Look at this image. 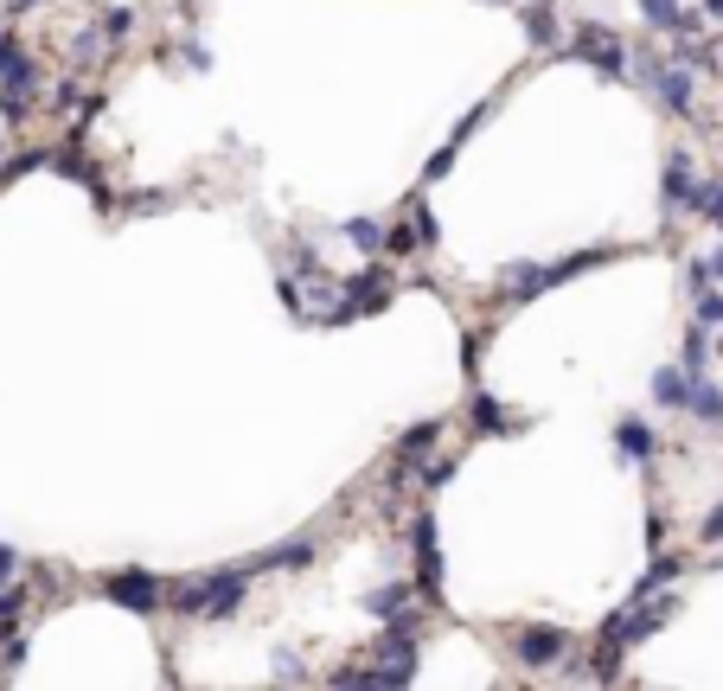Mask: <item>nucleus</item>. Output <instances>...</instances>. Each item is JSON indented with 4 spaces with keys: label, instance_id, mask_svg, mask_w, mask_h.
Returning a JSON list of instances; mask_svg holds the SVG:
<instances>
[{
    "label": "nucleus",
    "instance_id": "21",
    "mask_svg": "<svg viewBox=\"0 0 723 691\" xmlns=\"http://www.w3.org/2000/svg\"><path fill=\"white\" fill-rule=\"evenodd\" d=\"M7 7H13V13H27V7H39V0H7Z\"/></svg>",
    "mask_w": 723,
    "mask_h": 691
},
{
    "label": "nucleus",
    "instance_id": "1",
    "mask_svg": "<svg viewBox=\"0 0 723 691\" xmlns=\"http://www.w3.org/2000/svg\"><path fill=\"white\" fill-rule=\"evenodd\" d=\"M250 583H257V563H225V570H206V576H186L174 583V614H192V621H225L250 602Z\"/></svg>",
    "mask_w": 723,
    "mask_h": 691
},
{
    "label": "nucleus",
    "instance_id": "6",
    "mask_svg": "<svg viewBox=\"0 0 723 691\" xmlns=\"http://www.w3.org/2000/svg\"><path fill=\"white\" fill-rule=\"evenodd\" d=\"M697 193H704V179H697V160L685 148L666 154V205L672 211H697Z\"/></svg>",
    "mask_w": 723,
    "mask_h": 691
},
{
    "label": "nucleus",
    "instance_id": "9",
    "mask_svg": "<svg viewBox=\"0 0 723 691\" xmlns=\"http://www.w3.org/2000/svg\"><path fill=\"white\" fill-rule=\"evenodd\" d=\"M653 397L666 409H692V372H685V365H660V372H653Z\"/></svg>",
    "mask_w": 723,
    "mask_h": 691
},
{
    "label": "nucleus",
    "instance_id": "17",
    "mask_svg": "<svg viewBox=\"0 0 723 691\" xmlns=\"http://www.w3.org/2000/svg\"><path fill=\"white\" fill-rule=\"evenodd\" d=\"M697 320L704 327H723V288H697Z\"/></svg>",
    "mask_w": 723,
    "mask_h": 691
},
{
    "label": "nucleus",
    "instance_id": "7",
    "mask_svg": "<svg viewBox=\"0 0 723 691\" xmlns=\"http://www.w3.org/2000/svg\"><path fill=\"white\" fill-rule=\"evenodd\" d=\"M660 102H666L672 116H697V97H692V65H660Z\"/></svg>",
    "mask_w": 723,
    "mask_h": 691
},
{
    "label": "nucleus",
    "instance_id": "4",
    "mask_svg": "<svg viewBox=\"0 0 723 691\" xmlns=\"http://www.w3.org/2000/svg\"><path fill=\"white\" fill-rule=\"evenodd\" d=\"M564 51L570 58H583L595 77H627V46H621L608 26H576L564 39Z\"/></svg>",
    "mask_w": 723,
    "mask_h": 691
},
{
    "label": "nucleus",
    "instance_id": "18",
    "mask_svg": "<svg viewBox=\"0 0 723 691\" xmlns=\"http://www.w3.org/2000/svg\"><path fill=\"white\" fill-rule=\"evenodd\" d=\"M13 570H20V551H13V544H0V583H13Z\"/></svg>",
    "mask_w": 723,
    "mask_h": 691
},
{
    "label": "nucleus",
    "instance_id": "14",
    "mask_svg": "<svg viewBox=\"0 0 723 691\" xmlns=\"http://www.w3.org/2000/svg\"><path fill=\"white\" fill-rule=\"evenodd\" d=\"M346 237H353V244H359L365 256H378V250H385V225H378V218H353V225H346Z\"/></svg>",
    "mask_w": 723,
    "mask_h": 691
},
{
    "label": "nucleus",
    "instance_id": "16",
    "mask_svg": "<svg viewBox=\"0 0 723 691\" xmlns=\"http://www.w3.org/2000/svg\"><path fill=\"white\" fill-rule=\"evenodd\" d=\"M474 423H481V430H513V423L499 416V404H493L487 391H474Z\"/></svg>",
    "mask_w": 723,
    "mask_h": 691
},
{
    "label": "nucleus",
    "instance_id": "13",
    "mask_svg": "<svg viewBox=\"0 0 723 691\" xmlns=\"http://www.w3.org/2000/svg\"><path fill=\"white\" fill-rule=\"evenodd\" d=\"M692 416H704V423H723V384L692 378Z\"/></svg>",
    "mask_w": 723,
    "mask_h": 691
},
{
    "label": "nucleus",
    "instance_id": "10",
    "mask_svg": "<svg viewBox=\"0 0 723 691\" xmlns=\"http://www.w3.org/2000/svg\"><path fill=\"white\" fill-rule=\"evenodd\" d=\"M641 13L653 32H672V39H685V32H697L692 13H679V0H641Z\"/></svg>",
    "mask_w": 723,
    "mask_h": 691
},
{
    "label": "nucleus",
    "instance_id": "3",
    "mask_svg": "<svg viewBox=\"0 0 723 691\" xmlns=\"http://www.w3.org/2000/svg\"><path fill=\"white\" fill-rule=\"evenodd\" d=\"M103 595L109 602H122V609H135V614H160L167 602H174V583L155 576V570H109Z\"/></svg>",
    "mask_w": 723,
    "mask_h": 691
},
{
    "label": "nucleus",
    "instance_id": "15",
    "mask_svg": "<svg viewBox=\"0 0 723 691\" xmlns=\"http://www.w3.org/2000/svg\"><path fill=\"white\" fill-rule=\"evenodd\" d=\"M697 218H711L723 230V179H704V193H697Z\"/></svg>",
    "mask_w": 723,
    "mask_h": 691
},
{
    "label": "nucleus",
    "instance_id": "2",
    "mask_svg": "<svg viewBox=\"0 0 723 691\" xmlns=\"http://www.w3.org/2000/svg\"><path fill=\"white\" fill-rule=\"evenodd\" d=\"M506 646H513V665H525V672H544V665H570V660H576V634H564V628H513Z\"/></svg>",
    "mask_w": 723,
    "mask_h": 691
},
{
    "label": "nucleus",
    "instance_id": "8",
    "mask_svg": "<svg viewBox=\"0 0 723 691\" xmlns=\"http://www.w3.org/2000/svg\"><path fill=\"white\" fill-rule=\"evenodd\" d=\"M314 537H288V544H276V551H263V557H250L257 563V576H269V570H301V563H314Z\"/></svg>",
    "mask_w": 723,
    "mask_h": 691
},
{
    "label": "nucleus",
    "instance_id": "20",
    "mask_svg": "<svg viewBox=\"0 0 723 691\" xmlns=\"http://www.w3.org/2000/svg\"><path fill=\"white\" fill-rule=\"evenodd\" d=\"M704 13H711V20H723V0H704Z\"/></svg>",
    "mask_w": 723,
    "mask_h": 691
},
{
    "label": "nucleus",
    "instance_id": "22",
    "mask_svg": "<svg viewBox=\"0 0 723 691\" xmlns=\"http://www.w3.org/2000/svg\"><path fill=\"white\" fill-rule=\"evenodd\" d=\"M717 358H723V333H717Z\"/></svg>",
    "mask_w": 723,
    "mask_h": 691
},
{
    "label": "nucleus",
    "instance_id": "5",
    "mask_svg": "<svg viewBox=\"0 0 723 691\" xmlns=\"http://www.w3.org/2000/svg\"><path fill=\"white\" fill-rule=\"evenodd\" d=\"M416 595L423 602H436L442 595V551H436V519L429 512H416Z\"/></svg>",
    "mask_w": 723,
    "mask_h": 691
},
{
    "label": "nucleus",
    "instance_id": "11",
    "mask_svg": "<svg viewBox=\"0 0 723 691\" xmlns=\"http://www.w3.org/2000/svg\"><path fill=\"white\" fill-rule=\"evenodd\" d=\"M615 442H621V455H627V461H653V448H660V442H653V430H646L641 416L615 423Z\"/></svg>",
    "mask_w": 723,
    "mask_h": 691
},
{
    "label": "nucleus",
    "instance_id": "19",
    "mask_svg": "<svg viewBox=\"0 0 723 691\" xmlns=\"http://www.w3.org/2000/svg\"><path fill=\"white\" fill-rule=\"evenodd\" d=\"M704 537H723V506H711V519H704Z\"/></svg>",
    "mask_w": 723,
    "mask_h": 691
},
{
    "label": "nucleus",
    "instance_id": "12",
    "mask_svg": "<svg viewBox=\"0 0 723 691\" xmlns=\"http://www.w3.org/2000/svg\"><path fill=\"white\" fill-rule=\"evenodd\" d=\"M711 353H717V346H711V327L697 320V327L685 333V353H679V365H685L692 378H704V358H711Z\"/></svg>",
    "mask_w": 723,
    "mask_h": 691
}]
</instances>
